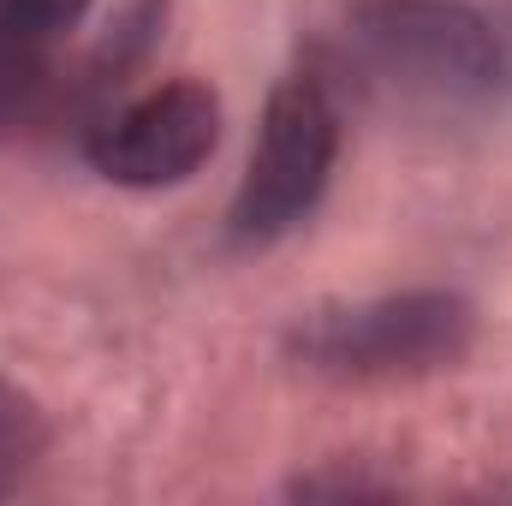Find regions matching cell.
Wrapping results in <instances>:
<instances>
[{
  "label": "cell",
  "instance_id": "6da1fadb",
  "mask_svg": "<svg viewBox=\"0 0 512 506\" xmlns=\"http://www.w3.org/2000/svg\"><path fill=\"white\" fill-rule=\"evenodd\" d=\"M477 304L453 286H405L376 298H322L304 304L280 352L292 370L334 387H393L459 370L477 346Z\"/></svg>",
  "mask_w": 512,
  "mask_h": 506
},
{
  "label": "cell",
  "instance_id": "7a4b0ae2",
  "mask_svg": "<svg viewBox=\"0 0 512 506\" xmlns=\"http://www.w3.org/2000/svg\"><path fill=\"white\" fill-rule=\"evenodd\" d=\"M346 42L364 72L423 108H477L507 78L501 30L465 0H352Z\"/></svg>",
  "mask_w": 512,
  "mask_h": 506
},
{
  "label": "cell",
  "instance_id": "3957f363",
  "mask_svg": "<svg viewBox=\"0 0 512 506\" xmlns=\"http://www.w3.org/2000/svg\"><path fill=\"white\" fill-rule=\"evenodd\" d=\"M334 161H340V102L310 72L280 78L256 120L251 161L227 209V239L239 251H268L286 233H298L328 197Z\"/></svg>",
  "mask_w": 512,
  "mask_h": 506
},
{
  "label": "cell",
  "instance_id": "277c9868",
  "mask_svg": "<svg viewBox=\"0 0 512 506\" xmlns=\"http://www.w3.org/2000/svg\"><path fill=\"white\" fill-rule=\"evenodd\" d=\"M221 96L203 78H167L84 131V161L120 191H173L209 167L221 149Z\"/></svg>",
  "mask_w": 512,
  "mask_h": 506
},
{
  "label": "cell",
  "instance_id": "5b68a950",
  "mask_svg": "<svg viewBox=\"0 0 512 506\" xmlns=\"http://www.w3.org/2000/svg\"><path fill=\"white\" fill-rule=\"evenodd\" d=\"M167 12H173V0H126V6L108 18L102 42L84 54V66L60 78L54 102H60V108H84L90 126H96V120L114 108V96H120L131 78L149 66V54L161 48V36H167Z\"/></svg>",
  "mask_w": 512,
  "mask_h": 506
},
{
  "label": "cell",
  "instance_id": "8992f818",
  "mask_svg": "<svg viewBox=\"0 0 512 506\" xmlns=\"http://www.w3.org/2000/svg\"><path fill=\"white\" fill-rule=\"evenodd\" d=\"M42 453H48V417H42V405L18 381L0 376V501L24 489V477L42 465Z\"/></svg>",
  "mask_w": 512,
  "mask_h": 506
},
{
  "label": "cell",
  "instance_id": "52a82bcc",
  "mask_svg": "<svg viewBox=\"0 0 512 506\" xmlns=\"http://www.w3.org/2000/svg\"><path fill=\"white\" fill-rule=\"evenodd\" d=\"M286 495L292 501H387V495H399V483L370 477V471H346V465H322L310 477H292Z\"/></svg>",
  "mask_w": 512,
  "mask_h": 506
}]
</instances>
